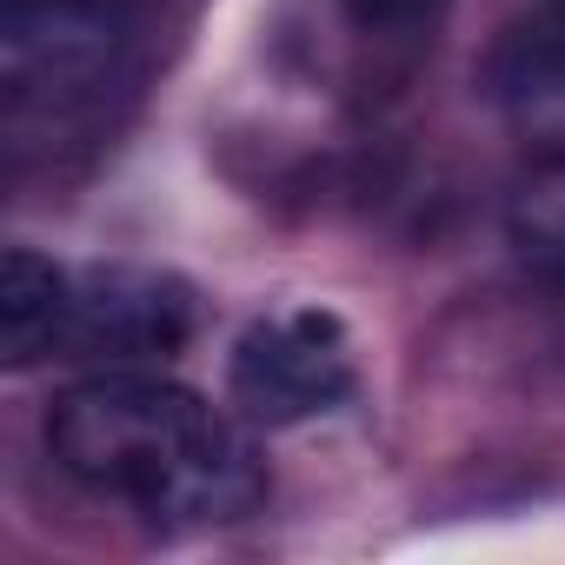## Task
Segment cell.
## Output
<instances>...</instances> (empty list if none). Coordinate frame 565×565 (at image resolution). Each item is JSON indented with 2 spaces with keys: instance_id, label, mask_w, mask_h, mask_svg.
Listing matches in <instances>:
<instances>
[{
  "instance_id": "6da1fadb",
  "label": "cell",
  "mask_w": 565,
  "mask_h": 565,
  "mask_svg": "<svg viewBox=\"0 0 565 565\" xmlns=\"http://www.w3.org/2000/svg\"><path fill=\"white\" fill-rule=\"evenodd\" d=\"M47 459L153 532H213L266 499L246 419L153 366H100L47 413Z\"/></svg>"
},
{
  "instance_id": "ba28073f",
  "label": "cell",
  "mask_w": 565,
  "mask_h": 565,
  "mask_svg": "<svg viewBox=\"0 0 565 565\" xmlns=\"http://www.w3.org/2000/svg\"><path fill=\"white\" fill-rule=\"evenodd\" d=\"M446 0H340V14L353 34L366 41H406V34H426L439 21Z\"/></svg>"
},
{
  "instance_id": "3957f363",
  "label": "cell",
  "mask_w": 565,
  "mask_h": 565,
  "mask_svg": "<svg viewBox=\"0 0 565 565\" xmlns=\"http://www.w3.org/2000/svg\"><path fill=\"white\" fill-rule=\"evenodd\" d=\"M127 54L114 0H0V94L8 120L87 107Z\"/></svg>"
},
{
  "instance_id": "277c9868",
  "label": "cell",
  "mask_w": 565,
  "mask_h": 565,
  "mask_svg": "<svg viewBox=\"0 0 565 565\" xmlns=\"http://www.w3.org/2000/svg\"><path fill=\"white\" fill-rule=\"evenodd\" d=\"M193 327H200V300L186 279L160 266H81L61 347L107 366H153L180 353Z\"/></svg>"
},
{
  "instance_id": "5b68a950",
  "label": "cell",
  "mask_w": 565,
  "mask_h": 565,
  "mask_svg": "<svg viewBox=\"0 0 565 565\" xmlns=\"http://www.w3.org/2000/svg\"><path fill=\"white\" fill-rule=\"evenodd\" d=\"M492 107L532 153H565V21H525L492 54Z\"/></svg>"
},
{
  "instance_id": "52a82bcc",
  "label": "cell",
  "mask_w": 565,
  "mask_h": 565,
  "mask_svg": "<svg viewBox=\"0 0 565 565\" xmlns=\"http://www.w3.org/2000/svg\"><path fill=\"white\" fill-rule=\"evenodd\" d=\"M505 246L519 266L565 279V153H532L505 193Z\"/></svg>"
},
{
  "instance_id": "9c48e42d",
  "label": "cell",
  "mask_w": 565,
  "mask_h": 565,
  "mask_svg": "<svg viewBox=\"0 0 565 565\" xmlns=\"http://www.w3.org/2000/svg\"><path fill=\"white\" fill-rule=\"evenodd\" d=\"M114 8H127V0H114Z\"/></svg>"
},
{
  "instance_id": "8992f818",
  "label": "cell",
  "mask_w": 565,
  "mask_h": 565,
  "mask_svg": "<svg viewBox=\"0 0 565 565\" xmlns=\"http://www.w3.org/2000/svg\"><path fill=\"white\" fill-rule=\"evenodd\" d=\"M67 307H74V273L34 246H8V259H0V353H8V366L61 353Z\"/></svg>"
},
{
  "instance_id": "7a4b0ae2",
  "label": "cell",
  "mask_w": 565,
  "mask_h": 565,
  "mask_svg": "<svg viewBox=\"0 0 565 565\" xmlns=\"http://www.w3.org/2000/svg\"><path fill=\"white\" fill-rule=\"evenodd\" d=\"M226 393L246 426H307L340 413L360 393L353 333L333 307H273L259 313L226 360Z\"/></svg>"
}]
</instances>
